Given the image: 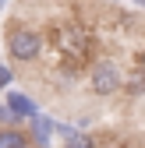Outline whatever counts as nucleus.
Returning <instances> with one entry per match:
<instances>
[{
    "instance_id": "7ed1b4c3",
    "label": "nucleus",
    "mask_w": 145,
    "mask_h": 148,
    "mask_svg": "<svg viewBox=\"0 0 145 148\" xmlns=\"http://www.w3.org/2000/svg\"><path fill=\"white\" fill-rule=\"evenodd\" d=\"M7 113H11V123H18V120H32L39 113V106L21 92H7Z\"/></svg>"
},
{
    "instance_id": "423d86ee",
    "label": "nucleus",
    "mask_w": 145,
    "mask_h": 148,
    "mask_svg": "<svg viewBox=\"0 0 145 148\" xmlns=\"http://www.w3.org/2000/svg\"><path fill=\"white\" fill-rule=\"evenodd\" d=\"M32 120H35V138H39V141L46 145V138H50V131H53V123H50L46 116H39V113H35Z\"/></svg>"
},
{
    "instance_id": "39448f33",
    "label": "nucleus",
    "mask_w": 145,
    "mask_h": 148,
    "mask_svg": "<svg viewBox=\"0 0 145 148\" xmlns=\"http://www.w3.org/2000/svg\"><path fill=\"white\" fill-rule=\"evenodd\" d=\"M0 148H28V138L21 134V131H0Z\"/></svg>"
},
{
    "instance_id": "6e6552de",
    "label": "nucleus",
    "mask_w": 145,
    "mask_h": 148,
    "mask_svg": "<svg viewBox=\"0 0 145 148\" xmlns=\"http://www.w3.org/2000/svg\"><path fill=\"white\" fill-rule=\"evenodd\" d=\"M7 85H11V71H7V67H0V88H7Z\"/></svg>"
},
{
    "instance_id": "20e7f679",
    "label": "nucleus",
    "mask_w": 145,
    "mask_h": 148,
    "mask_svg": "<svg viewBox=\"0 0 145 148\" xmlns=\"http://www.w3.org/2000/svg\"><path fill=\"white\" fill-rule=\"evenodd\" d=\"M57 131L64 134V148H96L92 138H85V134H78V131H71V127H57Z\"/></svg>"
},
{
    "instance_id": "f03ea898",
    "label": "nucleus",
    "mask_w": 145,
    "mask_h": 148,
    "mask_svg": "<svg viewBox=\"0 0 145 148\" xmlns=\"http://www.w3.org/2000/svg\"><path fill=\"white\" fill-rule=\"evenodd\" d=\"M120 67L113 64V60H99L96 67H92V92L96 95H113V92L120 88Z\"/></svg>"
},
{
    "instance_id": "1a4fd4ad",
    "label": "nucleus",
    "mask_w": 145,
    "mask_h": 148,
    "mask_svg": "<svg viewBox=\"0 0 145 148\" xmlns=\"http://www.w3.org/2000/svg\"><path fill=\"white\" fill-rule=\"evenodd\" d=\"M0 123H11V113H7V106H0ZM14 127V123H11Z\"/></svg>"
},
{
    "instance_id": "9d476101",
    "label": "nucleus",
    "mask_w": 145,
    "mask_h": 148,
    "mask_svg": "<svg viewBox=\"0 0 145 148\" xmlns=\"http://www.w3.org/2000/svg\"><path fill=\"white\" fill-rule=\"evenodd\" d=\"M0 4H4V0H0Z\"/></svg>"
},
{
    "instance_id": "0eeeda50",
    "label": "nucleus",
    "mask_w": 145,
    "mask_h": 148,
    "mask_svg": "<svg viewBox=\"0 0 145 148\" xmlns=\"http://www.w3.org/2000/svg\"><path fill=\"white\" fill-rule=\"evenodd\" d=\"M128 92H131V95H142V92H145V74H135V78L128 81Z\"/></svg>"
},
{
    "instance_id": "f257e3e1",
    "label": "nucleus",
    "mask_w": 145,
    "mask_h": 148,
    "mask_svg": "<svg viewBox=\"0 0 145 148\" xmlns=\"http://www.w3.org/2000/svg\"><path fill=\"white\" fill-rule=\"evenodd\" d=\"M39 49H43V35L32 32V28H18L7 39V53H11L14 60H35Z\"/></svg>"
}]
</instances>
